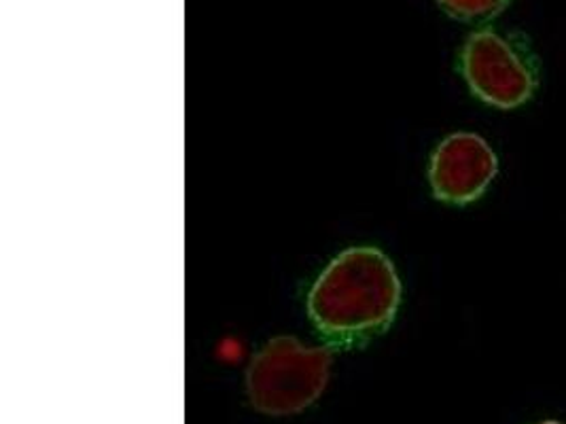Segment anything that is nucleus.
Instances as JSON below:
<instances>
[{
  "label": "nucleus",
  "mask_w": 566,
  "mask_h": 424,
  "mask_svg": "<svg viewBox=\"0 0 566 424\" xmlns=\"http://www.w3.org/2000/svg\"><path fill=\"white\" fill-rule=\"evenodd\" d=\"M401 280L387 255L371 246L348 248L318 276L308 295V315L335 346L360 344L395 320Z\"/></svg>",
  "instance_id": "f257e3e1"
},
{
  "label": "nucleus",
  "mask_w": 566,
  "mask_h": 424,
  "mask_svg": "<svg viewBox=\"0 0 566 424\" xmlns=\"http://www.w3.org/2000/svg\"><path fill=\"white\" fill-rule=\"evenodd\" d=\"M459 68L475 98L503 110L526 105L541 85L539 55L520 30L484 28L469 34Z\"/></svg>",
  "instance_id": "f03ea898"
},
{
  "label": "nucleus",
  "mask_w": 566,
  "mask_h": 424,
  "mask_svg": "<svg viewBox=\"0 0 566 424\" xmlns=\"http://www.w3.org/2000/svg\"><path fill=\"white\" fill-rule=\"evenodd\" d=\"M332 352L310 348L297 338L270 340L247 371V391L253 407L268 416H291L306 410L327 386Z\"/></svg>",
  "instance_id": "7ed1b4c3"
},
{
  "label": "nucleus",
  "mask_w": 566,
  "mask_h": 424,
  "mask_svg": "<svg viewBox=\"0 0 566 424\" xmlns=\"http://www.w3.org/2000/svg\"><path fill=\"white\" fill-rule=\"evenodd\" d=\"M499 172V158L489 142L473 132L443 138L431 156L429 183L433 195L454 206L480 200Z\"/></svg>",
  "instance_id": "20e7f679"
},
{
  "label": "nucleus",
  "mask_w": 566,
  "mask_h": 424,
  "mask_svg": "<svg viewBox=\"0 0 566 424\" xmlns=\"http://www.w3.org/2000/svg\"><path fill=\"white\" fill-rule=\"evenodd\" d=\"M512 0H438L439 7L461 22H490L499 18Z\"/></svg>",
  "instance_id": "39448f33"
},
{
  "label": "nucleus",
  "mask_w": 566,
  "mask_h": 424,
  "mask_svg": "<svg viewBox=\"0 0 566 424\" xmlns=\"http://www.w3.org/2000/svg\"><path fill=\"white\" fill-rule=\"evenodd\" d=\"M537 424H565V423H560V421H543V423H537Z\"/></svg>",
  "instance_id": "423d86ee"
}]
</instances>
